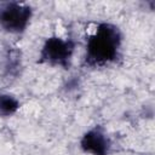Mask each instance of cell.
I'll list each match as a JSON object with an SVG mask.
<instances>
[{
    "instance_id": "4",
    "label": "cell",
    "mask_w": 155,
    "mask_h": 155,
    "mask_svg": "<svg viewBox=\"0 0 155 155\" xmlns=\"http://www.w3.org/2000/svg\"><path fill=\"white\" fill-rule=\"evenodd\" d=\"M79 147L81 151L87 155H109L111 150V139L103 126L96 125L82 133Z\"/></svg>"
},
{
    "instance_id": "2",
    "label": "cell",
    "mask_w": 155,
    "mask_h": 155,
    "mask_svg": "<svg viewBox=\"0 0 155 155\" xmlns=\"http://www.w3.org/2000/svg\"><path fill=\"white\" fill-rule=\"evenodd\" d=\"M76 50V41L71 36L52 34L41 45L36 63L53 68L69 69Z\"/></svg>"
},
{
    "instance_id": "1",
    "label": "cell",
    "mask_w": 155,
    "mask_h": 155,
    "mask_svg": "<svg viewBox=\"0 0 155 155\" xmlns=\"http://www.w3.org/2000/svg\"><path fill=\"white\" fill-rule=\"evenodd\" d=\"M124 34L110 22H98L86 35L82 64L88 68H103L121 58Z\"/></svg>"
},
{
    "instance_id": "5",
    "label": "cell",
    "mask_w": 155,
    "mask_h": 155,
    "mask_svg": "<svg viewBox=\"0 0 155 155\" xmlns=\"http://www.w3.org/2000/svg\"><path fill=\"white\" fill-rule=\"evenodd\" d=\"M21 108L19 99L7 92L0 93V117H11Z\"/></svg>"
},
{
    "instance_id": "3",
    "label": "cell",
    "mask_w": 155,
    "mask_h": 155,
    "mask_svg": "<svg viewBox=\"0 0 155 155\" xmlns=\"http://www.w3.org/2000/svg\"><path fill=\"white\" fill-rule=\"evenodd\" d=\"M34 10L29 4L18 1L0 2V28L13 35L23 34L29 27Z\"/></svg>"
}]
</instances>
